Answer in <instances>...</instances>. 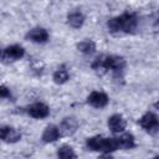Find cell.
Here are the masks:
<instances>
[{
	"instance_id": "14",
	"label": "cell",
	"mask_w": 159,
	"mask_h": 159,
	"mask_svg": "<svg viewBox=\"0 0 159 159\" xmlns=\"http://www.w3.org/2000/svg\"><path fill=\"white\" fill-rule=\"evenodd\" d=\"M118 142V148L119 149H130L135 145L134 143V137L129 133H124L122 134L119 138H117Z\"/></svg>"
},
{
	"instance_id": "17",
	"label": "cell",
	"mask_w": 159,
	"mask_h": 159,
	"mask_svg": "<svg viewBox=\"0 0 159 159\" xmlns=\"http://www.w3.org/2000/svg\"><path fill=\"white\" fill-rule=\"evenodd\" d=\"M57 157H58V159H73L75 158V152L71 147L62 145L57 152Z\"/></svg>"
},
{
	"instance_id": "12",
	"label": "cell",
	"mask_w": 159,
	"mask_h": 159,
	"mask_svg": "<svg viewBox=\"0 0 159 159\" xmlns=\"http://www.w3.org/2000/svg\"><path fill=\"white\" fill-rule=\"evenodd\" d=\"M67 21H68V24H70L72 27L78 29V27H81V26L83 25L84 16H83V14H82L81 11L75 10V11H71V12L68 14V16H67Z\"/></svg>"
},
{
	"instance_id": "22",
	"label": "cell",
	"mask_w": 159,
	"mask_h": 159,
	"mask_svg": "<svg viewBox=\"0 0 159 159\" xmlns=\"http://www.w3.org/2000/svg\"><path fill=\"white\" fill-rule=\"evenodd\" d=\"M153 159H159V155H157V157H154Z\"/></svg>"
},
{
	"instance_id": "15",
	"label": "cell",
	"mask_w": 159,
	"mask_h": 159,
	"mask_svg": "<svg viewBox=\"0 0 159 159\" xmlns=\"http://www.w3.org/2000/svg\"><path fill=\"white\" fill-rule=\"evenodd\" d=\"M77 48H78L82 53L91 55V53L94 52V50H96V45H94V42L91 41V40H84V41H82V42H80V43L77 45Z\"/></svg>"
},
{
	"instance_id": "18",
	"label": "cell",
	"mask_w": 159,
	"mask_h": 159,
	"mask_svg": "<svg viewBox=\"0 0 159 159\" xmlns=\"http://www.w3.org/2000/svg\"><path fill=\"white\" fill-rule=\"evenodd\" d=\"M67 80H68V72L66 70H63V68H60L53 73V81L56 83L61 84V83H65Z\"/></svg>"
},
{
	"instance_id": "7",
	"label": "cell",
	"mask_w": 159,
	"mask_h": 159,
	"mask_svg": "<svg viewBox=\"0 0 159 159\" xmlns=\"http://www.w3.org/2000/svg\"><path fill=\"white\" fill-rule=\"evenodd\" d=\"M108 127L113 133H119L125 128V119L120 114H113L108 118Z\"/></svg>"
},
{
	"instance_id": "2",
	"label": "cell",
	"mask_w": 159,
	"mask_h": 159,
	"mask_svg": "<svg viewBox=\"0 0 159 159\" xmlns=\"http://www.w3.org/2000/svg\"><path fill=\"white\" fill-rule=\"evenodd\" d=\"M87 147L92 150L109 153L118 148L117 138H103V137H92L87 140Z\"/></svg>"
},
{
	"instance_id": "19",
	"label": "cell",
	"mask_w": 159,
	"mask_h": 159,
	"mask_svg": "<svg viewBox=\"0 0 159 159\" xmlns=\"http://www.w3.org/2000/svg\"><path fill=\"white\" fill-rule=\"evenodd\" d=\"M0 96H1L2 98H5V97L10 96V91H9L5 86H1V87H0Z\"/></svg>"
},
{
	"instance_id": "13",
	"label": "cell",
	"mask_w": 159,
	"mask_h": 159,
	"mask_svg": "<svg viewBox=\"0 0 159 159\" xmlns=\"http://www.w3.org/2000/svg\"><path fill=\"white\" fill-rule=\"evenodd\" d=\"M60 129L56 127V125H48L46 127V129L43 130V134H42V139L43 142L46 143H51V142H55L58 137H60Z\"/></svg>"
},
{
	"instance_id": "16",
	"label": "cell",
	"mask_w": 159,
	"mask_h": 159,
	"mask_svg": "<svg viewBox=\"0 0 159 159\" xmlns=\"http://www.w3.org/2000/svg\"><path fill=\"white\" fill-rule=\"evenodd\" d=\"M92 67L93 70L99 73V75H103L106 73L108 70H107V66H106V56H99L94 60V62L92 63Z\"/></svg>"
},
{
	"instance_id": "3",
	"label": "cell",
	"mask_w": 159,
	"mask_h": 159,
	"mask_svg": "<svg viewBox=\"0 0 159 159\" xmlns=\"http://www.w3.org/2000/svg\"><path fill=\"white\" fill-rule=\"evenodd\" d=\"M140 125L149 133V134H158L159 133V119L157 118V116L154 113H145L140 120H139Z\"/></svg>"
},
{
	"instance_id": "10",
	"label": "cell",
	"mask_w": 159,
	"mask_h": 159,
	"mask_svg": "<svg viewBox=\"0 0 159 159\" xmlns=\"http://www.w3.org/2000/svg\"><path fill=\"white\" fill-rule=\"evenodd\" d=\"M26 37L34 42H45L47 41L48 39V34L45 29H41V27H37V29H32L27 32Z\"/></svg>"
},
{
	"instance_id": "11",
	"label": "cell",
	"mask_w": 159,
	"mask_h": 159,
	"mask_svg": "<svg viewBox=\"0 0 159 159\" xmlns=\"http://www.w3.org/2000/svg\"><path fill=\"white\" fill-rule=\"evenodd\" d=\"M29 114L34 118H45L48 116V107L43 103H35L29 108Z\"/></svg>"
},
{
	"instance_id": "1",
	"label": "cell",
	"mask_w": 159,
	"mask_h": 159,
	"mask_svg": "<svg viewBox=\"0 0 159 159\" xmlns=\"http://www.w3.org/2000/svg\"><path fill=\"white\" fill-rule=\"evenodd\" d=\"M107 26L112 32H119V31L130 32L137 26V17L133 14H123L118 17L111 19Z\"/></svg>"
},
{
	"instance_id": "5",
	"label": "cell",
	"mask_w": 159,
	"mask_h": 159,
	"mask_svg": "<svg viewBox=\"0 0 159 159\" xmlns=\"http://www.w3.org/2000/svg\"><path fill=\"white\" fill-rule=\"evenodd\" d=\"M106 66L107 70H112L116 73H119L123 71L125 66V61L123 57L119 56H106Z\"/></svg>"
},
{
	"instance_id": "4",
	"label": "cell",
	"mask_w": 159,
	"mask_h": 159,
	"mask_svg": "<svg viewBox=\"0 0 159 159\" xmlns=\"http://www.w3.org/2000/svg\"><path fill=\"white\" fill-rule=\"evenodd\" d=\"M24 48L21 46L14 45V46H9L7 48H5L1 53V60L4 62H11V61H16L19 58H21L24 56Z\"/></svg>"
},
{
	"instance_id": "6",
	"label": "cell",
	"mask_w": 159,
	"mask_h": 159,
	"mask_svg": "<svg viewBox=\"0 0 159 159\" xmlns=\"http://www.w3.org/2000/svg\"><path fill=\"white\" fill-rule=\"evenodd\" d=\"M87 102H88L92 107L103 108V107H106L107 103H108V97H107V94L103 93V92H97V91H94V92H92V93L88 96Z\"/></svg>"
},
{
	"instance_id": "9",
	"label": "cell",
	"mask_w": 159,
	"mask_h": 159,
	"mask_svg": "<svg viewBox=\"0 0 159 159\" xmlns=\"http://www.w3.org/2000/svg\"><path fill=\"white\" fill-rule=\"evenodd\" d=\"M58 129H60V133H61V134H63V135H71V134H73V133L76 132V129H77V122H76L75 118H71V117L65 118V119L61 122Z\"/></svg>"
},
{
	"instance_id": "20",
	"label": "cell",
	"mask_w": 159,
	"mask_h": 159,
	"mask_svg": "<svg viewBox=\"0 0 159 159\" xmlns=\"http://www.w3.org/2000/svg\"><path fill=\"white\" fill-rule=\"evenodd\" d=\"M98 159H113V158H112V157H111L109 154H107V153H104V154H103V155H101V157H99Z\"/></svg>"
},
{
	"instance_id": "21",
	"label": "cell",
	"mask_w": 159,
	"mask_h": 159,
	"mask_svg": "<svg viewBox=\"0 0 159 159\" xmlns=\"http://www.w3.org/2000/svg\"><path fill=\"white\" fill-rule=\"evenodd\" d=\"M154 107H155V108H157V109H159V101H158V102H155V103H154Z\"/></svg>"
},
{
	"instance_id": "8",
	"label": "cell",
	"mask_w": 159,
	"mask_h": 159,
	"mask_svg": "<svg viewBox=\"0 0 159 159\" xmlns=\"http://www.w3.org/2000/svg\"><path fill=\"white\" fill-rule=\"evenodd\" d=\"M1 134V139L6 143H15L21 138V134L17 129L15 128H10V127H2L0 130Z\"/></svg>"
}]
</instances>
